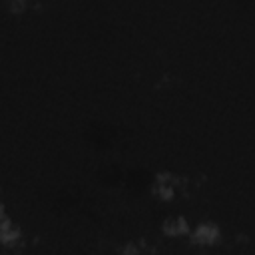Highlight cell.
I'll return each mask as SVG.
<instances>
[{"mask_svg":"<svg viewBox=\"0 0 255 255\" xmlns=\"http://www.w3.org/2000/svg\"><path fill=\"white\" fill-rule=\"evenodd\" d=\"M183 189H185V177H181L173 171H157L149 183L151 195L163 203L173 201L177 197V193Z\"/></svg>","mask_w":255,"mask_h":255,"instance_id":"6da1fadb","label":"cell"},{"mask_svg":"<svg viewBox=\"0 0 255 255\" xmlns=\"http://www.w3.org/2000/svg\"><path fill=\"white\" fill-rule=\"evenodd\" d=\"M189 243L195 245V247H213L217 245L221 239H223V229L217 221L213 219H201L197 223H193L191 227V233H189Z\"/></svg>","mask_w":255,"mask_h":255,"instance_id":"7a4b0ae2","label":"cell"},{"mask_svg":"<svg viewBox=\"0 0 255 255\" xmlns=\"http://www.w3.org/2000/svg\"><path fill=\"white\" fill-rule=\"evenodd\" d=\"M0 243L2 247L8 251V249H20L22 243H24V233H22V227L16 223V219L8 213L6 207H2L0 211Z\"/></svg>","mask_w":255,"mask_h":255,"instance_id":"3957f363","label":"cell"},{"mask_svg":"<svg viewBox=\"0 0 255 255\" xmlns=\"http://www.w3.org/2000/svg\"><path fill=\"white\" fill-rule=\"evenodd\" d=\"M191 227H193L191 221L181 213L167 215L159 223V229H161L163 237H169V239H187L189 233H191Z\"/></svg>","mask_w":255,"mask_h":255,"instance_id":"277c9868","label":"cell"},{"mask_svg":"<svg viewBox=\"0 0 255 255\" xmlns=\"http://www.w3.org/2000/svg\"><path fill=\"white\" fill-rule=\"evenodd\" d=\"M116 255H141V243L137 241H126Z\"/></svg>","mask_w":255,"mask_h":255,"instance_id":"5b68a950","label":"cell"},{"mask_svg":"<svg viewBox=\"0 0 255 255\" xmlns=\"http://www.w3.org/2000/svg\"><path fill=\"white\" fill-rule=\"evenodd\" d=\"M8 6H10V10H12V12L22 14V12H26L28 2H26V0H8Z\"/></svg>","mask_w":255,"mask_h":255,"instance_id":"8992f818","label":"cell"}]
</instances>
